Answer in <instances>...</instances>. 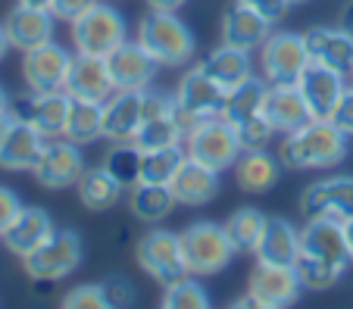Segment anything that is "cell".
<instances>
[{"instance_id": "obj_1", "label": "cell", "mask_w": 353, "mask_h": 309, "mask_svg": "<svg viewBox=\"0 0 353 309\" xmlns=\"http://www.w3.org/2000/svg\"><path fill=\"white\" fill-rule=\"evenodd\" d=\"M347 156V135L332 119H313L279 144L285 169H334Z\"/></svg>"}, {"instance_id": "obj_2", "label": "cell", "mask_w": 353, "mask_h": 309, "mask_svg": "<svg viewBox=\"0 0 353 309\" xmlns=\"http://www.w3.org/2000/svg\"><path fill=\"white\" fill-rule=\"evenodd\" d=\"M138 44L166 69L185 66L194 56V50H197V41H194L191 28L175 13H160V10H150V13L141 19Z\"/></svg>"}, {"instance_id": "obj_3", "label": "cell", "mask_w": 353, "mask_h": 309, "mask_svg": "<svg viewBox=\"0 0 353 309\" xmlns=\"http://www.w3.org/2000/svg\"><path fill=\"white\" fill-rule=\"evenodd\" d=\"M225 87L219 81H213L200 66H194L188 75H181L179 87H175V122L181 125L185 138L203 119L222 116L225 109Z\"/></svg>"}, {"instance_id": "obj_4", "label": "cell", "mask_w": 353, "mask_h": 309, "mask_svg": "<svg viewBox=\"0 0 353 309\" xmlns=\"http://www.w3.org/2000/svg\"><path fill=\"white\" fill-rule=\"evenodd\" d=\"M181 253H185L188 275H216L232 262L238 250L225 235V225L194 222L181 231Z\"/></svg>"}, {"instance_id": "obj_5", "label": "cell", "mask_w": 353, "mask_h": 309, "mask_svg": "<svg viewBox=\"0 0 353 309\" xmlns=\"http://www.w3.org/2000/svg\"><path fill=\"white\" fill-rule=\"evenodd\" d=\"M185 150L191 160L203 162V166L216 169V172H225V169H234L238 156L244 153L238 141V128L232 125L222 116H213V119H203L191 135L185 138Z\"/></svg>"}, {"instance_id": "obj_6", "label": "cell", "mask_w": 353, "mask_h": 309, "mask_svg": "<svg viewBox=\"0 0 353 309\" xmlns=\"http://www.w3.org/2000/svg\"><path fill=\"white\" fill-rule=\"evenodd\" d=\"M72 25V41L79 54L110 56L119 44H125V16L110 3H94L88 13H81Z\"/></svg>"}, {"instance_id": "obj_7", "label": "cell", "mask_w": 353, "mask_h": 309, "mask_svg": "<svg viewBox=\"0 0 353 309\" xmlns=\"http://www.w3.org/2000/svg\"><path fill=\"white\" fill-rule=\"evenodd\" d=\"M263 78L269 85H300V75L310 69L307 38L297 32H272L263 41Z\"/></svg>"}, {"instance_id": "obj_8", "label": "cell", "mask_w": 353, "mask_h": 309, "mask_svg": "<svg viewBox=\"0 0 353 309\" xmlns=\"http://www.w3.org/2000/svg\"><path fill=\"white\" fill-rule=\"evenodd\" d=\"M22 262H26V275L34 281H60L81 266V237L69 228H60Z\"/></svg>"}, {"instance_id": "obj_9", "label": "cell", "mask_w": 353, "mask_h": 309, "mask_svg": "<svg viewBox=\"0 0 353 309\" xmlns=\"http://www.w3.org/2000/svg\"><path fill=\"white\" fill-rule=\"evenodd\" d=\"M134 256H138V266L147 272V275L160 281L163 288L179 278L188 275L185 266V253H181V235L166 228H150L134 247Z\"/></svg>"}, {"instance_id": "obj_10", "label": "cell", "mask_w": 353, "mask_h": 309, "mask_svg": "<svg viewBox=\"0 0 353 309\" xmlns=\"http://www.w3.org/2000/svg\"><path fill=\"white\" fill-rule=\"evenodd\" d=\"M69 103H72V97L66 91H44V94L28 91V94L10 100V119L28 122V125H34L50 141V138L66 135Z\"/></svg>"}, {"instance_id": "obj_11", "label": "cell", "mask_w": 353, "mask_h": 309, "mask_svg": "<svg viewBox=\"0 0 353 309\" xmlns=\"http://www.w3.org/2000/svg\"><path fill=\"white\" fill-rule=\"evenodd\" d=\"M300 215L303 219H353V178L350 175H332L313 182L300 194Z\"/></svg>"}, {"instance_id": "obj_12", "label": "cell", "mask_w": 353, "mask_h": 309, "mask_svg": "<svg viewBox=\"0 0 353 309\" xmlns=\"http://www.w3.org/2000/svg\"><path fill=\"white\" fill-rule=\"evenodd\" d=\"M300 278L294 266H272V262L256 259L250 281H247V297L260 309H285L300 297Z\"/></svg>"}, {"instance_id": "obj_13", "label": "cell", "mask_w": 353, "mask_h": 309, "mask_svg": "<svg viewBox=\"0 0 353 309\" xmlns=\"http://www.w3.org/2000/svg\"><path fill=\"white\" fill-rule=\"evenodd\" d=\"M32 172L41 188H47V191H66L72 184H79L81 172H85V160H81L79 144L69 141V138L66 141L50 138L44 144V153H41L38 166Z\"/></svg>"}, {"instance_id": "obj_14", "label": "cell", "mask_w": 353, "mask_h": 309, "mask_svg": "<svg viewBox=\"0 0 353 309\" xmlns=\"http://www.w3.org/2000/svg\"><path fill=\"white\" fill-rule=\"evenodd\" d=\"M69 97H81V100H97L107 103L110 97L116 94L113 75H110L107 56H94V54H72V63H69L66 72V85H63Z\"/></svg>"}, {"instance_id": "obj_15", "label": "cell", "mask_w": 353, "mask_h": 309, "mask_svg": "<svg viewBox=\"0 0 353 309\" xmlns=\"http://www.w3.org/2000/svg\"><path fill=\"white\" fill-rule=\"evenodd\" d=\"M69 63H72V54L60 44H54V41H47L34 50H26L22 54V75H26L28 91H38V94L63 91Z\"/></svg>"}, {"instance_id": "obj_16", "label": "cell", "mask_w": 353, "mask_h": 309, "mask_svg": "<svg viewBox=\"0 0 353 309\" xmlns=\"http://www.w3.org/2000/svg\"><path fill=\"white\" fill-rule=\"evenodd\" d=\"M300 247H303V253L332 262L338 269H347L353 262L350 244H347L344 235V222H338V219H310L300 228Z\"/></svg>"}, {"instance_id": "obj_17", "label": "cell", "mask_w": 353, "mask_h": 309, "mask_svg": "<svg viewBox=\"0 0 353 309\" xmlns=\"http://www.w3.org/2000/svg\"><path fill=\"white\" fill-rule=\"evenodd\" d=\"M107 66L116 91H144V87H150L160 63L147 54L138 41H125L107 56Z\"/></svg>"}, {"instance_id": "obj_18", "label": "cell", "mask_w": 353, "mask_h": 309, "mask_svg": "<svg viewBox=\"0 0 353 309\" xmlns=\"http://www.w3.org/2000/svg\"><path fill=\"white\" fill-rule=\"evenodd\" d=\"M263 116L279 135H291V131L313 122V113H310L300 85H269L266 100H263Z\"/></svg>"}, {"instance_id": "obj_19", "label": "cell", "mask_w": 353, "mask_h": 309, "mask_svg": "<svg viewBox=\"0 0 353 309\" xmlns=\"http://www.w3.org/2000/svg\"><path fill=\"white\" fill-rule=\"evenodd\" d=\"M54 19L57 16L50 10H34V7L16 3L7 13V19H3L10 47L26 54V50H34L41 44H47V41H54Z\"/></svg>"}, {"instance_id": "obj_20", "label": "cell", "mask_w": 353, "mask_h": 309, "mask_svg": "<svg viewBox=\"0 0 353 309\" xmlns=\"http://www.w3.org/2000/svg\"><path fill=\"white\" fill-rule=\"evenodd\" d=\"M54 219H50V213L41 206H22L19 215L13 219V225H10L3 235H0V241H3V247L10 250V253L22 256L26 259L28 253H34V250L41 247V244L47 241V237L54 235Z\"/></svg>"}, {"instance_id": "obj_21", "label": "cell", "mask_w": 353, "mask_h": 309, "mask_svg": "<svg viewBox=\"0 0 353 309\" xmlns=\"http://www.w3.org/2000/svg\"><path fill=\"white\" fill-rule=\"evenodd\" d=\"M344 78L347 75L319 66V63H310V69L300 75V91L307 97V107L313 113V119H332L341 94L347 91Z\"/></svg>"}, {"instance_id": "obj_22", "label": "cell", "mask_w": 353, "mask_h": 309, "mask_svg": "<svg viewBox=\"0 0 353 309\" xmlns=\"http://www.w3.org/2000/svg\"><path fill=\"white\" fill-rule=\"evenodd\" d=\"M144 122V91H116L103 103V138L107 141H134Z\"/></svg>"}, {"instance_id": "obj_23", "label": "cell", "mask_w": 353, "mask_h": 309, "mask_svg": "<svg viewBox=\"0 0 353 309\" xmlns=\"http://www.w3.org/2000/svg\"><path fill=\"white\" fill-rule=\"evenodd\" d=\"M307 50H310V60L319 63L325 69H334L341 75H350L353 72V38L344 32V28H325V25H316L310 28L307 34Z\"/></svg>"}, {"instance_id": "obj_24", "label": "cell", "mask_w": 353, "mask_h": 309, "mask_svg": "<svg viewBox=\"0 0 353 309\" xmlns=\"http://www.w3.org/2000/svg\"><path fill=\"white\" fill-rule=\"evenodd\" d=\"M219 175L222 172H216V169H210L188 156L169 188H172L175 200H179L181 206H203V203H213L216 197H219V188H222Z\"/></svg>"}, {"instance_id": "obj_25", "label": "cell", "mask_w": 353, "mask_h": 309, "mask_svg": "<svg viewBox=\"0 0 353 309\" xmlns=\"http://www.w3.org/2000/svg\"><path fill=\"white\" fill-rule=\"evenodd\" d=\"M272 34V22L263 19L256 10L244 7L234 0L222 16V44L238 50H256L263 47V41Z\"/></svg>"}, {"instance_id": "obj_26", "label": "cell", "mask_w": 353, "mask_h": 309, "mask_svg": "<svg viewBox=\"0 0 353 309\" xmlns=\"http://www.w3.org/2000/svg\"><path fill=\"white\" fill-rule=\"evenodd\" d=\"M47 138L41 135L34 125L28 122H16L10 125L7 138L0 144V169H10V172H32L38 166L41 153H44Z\"/></svg>"}, {"instance_id": "obj_27", "label": "cell", "mask_w": 353, "mask_h": 309, "mask_svg": "<svg viewBox=\"0 0 353 309\" xmlns=\"http://www.w3.org/2000/svg\"><path fill=\"white\" fill-rule=\"evenodd\" d=\"M281 178V160L269 150H244L234 162V182L244 194H269Z\"/></svg>"}, {"instance_id": "obj_28", "label": "cell", "mask_w": 353, "mask_h": 309, "mask_svg": "<svg viewBox=\"0 0 353 309\" xmlns=\"http://www.w3.org/2000/svg\"><path fill=\"white\" fill-rule=\"evenodd\" d=\"M256 259L260 262H272V266H294L303 253L300 247V231L294 228L288 219H269L266 231H263L260 244H256Z\"/></svg>"}, {"instance_id": "obj_29", "label": "cell", "mask_w": 353, "mask_h": 309, "mask_svg": "<svg viewBox=\"0 0 353 309\" xmlns=\"http://www.w3.org/2000/svg\"><path fill=\"white\" fill-rule=\"evenodd\" d=\"M175 194L169 184H154V182H138L128 191V209L138 222L157 225L163 219H169V213L175 209Z\"/></svg>"}, {"instance_id": "obj_30", "label": "cell", "mask_w": 353, "mask_h": 309, "mask_svg": "<svg viewBox=\"0 0 353 309\" xmlns=\"http://www.w3.org/2000/svg\"><path fill=\"white\" fill-rule=\"evenodd\" d=\"M266 91H269V81L260 78V75H250V78H244L241 85L228 87L222 119H228L232 125H241V122L260 116L263 100H266Z\"/></svg>"}, {"instance_id": "obj_31", "label": "cell", "mask_w": 353, "mask_h": 309, "mask_svg": "<svg viewBox=\"0 0 353 309\" xmlns=\"http://www.w3.org/2000/svg\"><path fill=\"white\" fill-rule=\"evenodd\" d=\"M75 191H79V200L85 203V209H91V213H107L122 197V184L116 182L103 166L85 169L79 184H75Z\"/></svg>"}, {"instance_id": "obj_32", "label": "cell", "mask_w": 353, "mask_h": 309, "mask_svg": "<svg viewBox=\"0 0 353 309\" xmlns=\"http://www.w3.org/2000/svg\"><path fill=\"white\" fill-rule=\"evenodd\" d=\"M200 69H203V72H207L213 81H219L225 91L254 75V72H250V56H247V50L228 47V44L210 50V54L203 56V63H200Z\"/></svg>"}, {"instance_id": "obj_33", "label": "cell", "mask_w": 353, "mask_h": 309, "mask_svg": "<svg viewBox=\"0 0 353 309\" xmlns=\"http://www.w3.org/2000/svg\"><path fill=\"white\" fill-rule=\"evenodd\" d=\"M63 138L75 141L79 147L103 138V103L72 97V103H69V119H66V135Z\"/></svg>"}, {"instance_id": "obj_34", "label": "cell", "mask_w": 353, "mask_h": 309, "mask_svg": "<svg viewBox=\"0 0 353 309\" xmlns=\"http://www.w3.org/2000/svg\"><path fill=\"white\" fill-rule=\"evenodd\" d=\"M266 222H269V215H263L256 206H241L228 215L225 235L238 253H254L263 231H266Z\"/></svg>"}, {"instance_id": "obj_35", "label": "cell", "mask_w": 353, "mask_h": 309, "mask_svg": "<svg viewBox=\"0 0 353 309\" xmlns=\"http://www.w3.org/2000/svg\"><path fill=\"white\" fill-rule=\"evenodd\" d=\"M141 166H144V150L134 141H119L103 160V169L122 184V191H132L141 182Z\"/></svg>"}, {"instance_id": "obj_36", "label": "cell", "mask_w": 353, "mask_h": 309, "mask_svg": "<svg viewBox=\"0 0 353 309\" xmlns=\"http://www.w3.org/2000/svg\"><path fill=\"white\" fill-rule=\"evenodd\" d=\"M188 160V150L181 144L160 150H147L144 166H141V182H154V184H172V178L179 175L181 162Z\"/></svg>"}, {"instance_id": "obj_37", "label": "cell", "mask_w": 353, "mask_h": 309, "mask_svg": "<svg viewBox=\"0 0 353 309\" xmlns=\"http://www.w3.org/2000/svg\"><path fill=\"white\" fill-rule=\"evenodd\" d=\"M185 141V131L181 125L175 122V113L172 116H157V119H144L134 135V144L141 150H160V147H172V144H181Z\"/></svg>"}, {"instance_id": "obj_38", "label": "cell", "mask_w": 353, "mask_h": 309, "mask_svg": "<svg viewBox=\"0 0 353 309\" xmlns=\"http://www.w3.org/2000/svg\"><path fill=\"white\" fill-rule=\"evenodd\" d=\"M294 272H297L300 284L307 290H332L344 275V269H338L325 259H316L310 253H300V259L294 262Z\"/></svg>"}, {"instance_id": "obj_39", "label": "cell", "mask_w": 353, "mask_h": 309, "mask_svg": "<svg viewBox=\"0 0 353 309\" xmlns=\"http://www.w3.org/2000/svg\"><path fill=\"white\" fill-rule=\"evenodd\" d=\"M163 309H207L210 306V294L203 290V284L197 278L185 275L179 281L166 284V294H163Z\"/></svg>"}, {"instance_id": "obj_40", "label": "cell", "mask_w": 353, "mask_h": 309, "mask_svg": "<svg viewBox=\"0 0 353 309\" xmlns=\"http://www.w3.org/2000/svg\"><path fill=\"white\" fill-rule=\"evenodd\" d=\"M234 128H238V141L244 150H266L269 141L275 138V128L269 125L263 113L254 116V119L241 122V125H234Z\"/></svg>"}, {"instance_id": "obj_41", "label": "cell", "mask_w": 353, "mask_h": 309, "mask_svg": "<svg viewBox=\"0 0 353 309\" xmlns=\"http://www.w3.org/2000/svg\"><path fill=\"white\" fill-rule=\"evenodd\" d=\"M63 309H110L107 284H81L63 297Z\"/></svg>"}, {"instance_id": "obj_42", "label": "cell", "mask_w": 353, "mask_h": 309, "mask_svg": "<svg viewBox=\"0 0 353 309\" xmlns=\"http://www.w3.org/2000/svg\"><path fill=\"white\" fill-rule=\"evenodd\" d=\"M172 113H175V94H166V91H147L144 87V119L172 116Z\"/></svg>"}, {"instance_id": "obj_43", "label": "cell", "mask_w": 353, "mask_h": 309, "mask_svg": "<svg viewBox=\"0 0 353 309\" xmlns=\"http://www.w3.org/2000/svg\"><path fill=\"white\" fill-rule=\"evenodd\" d=\"M238 3H244V7H250V10H256V13L263 16V19H269L272 25H279L281 19L288 16V0H238Z\"/></svg>"}, {"instance_id": "obj_44", "label": "cell", "mask_w": 353, "mask_h": 309, "mask_svg": "<svg viewBox=\"0 0 353 309\" xmlns=\"http://www.w3.org/2000/svg\"><path fill=\"white\" fill-rule=\"evenodd\" d=\"M94 3H100V0H50V13L63 22H75L81 13H88Z\"/></svg>"}, {"instance_id": "obj_45", "label": "cell", "mask_w": 353, "mask_h": 309, "mask_svg": "<svg viewBox=\"0 0 353 309\" xmlns=\"http://www.w3.org/2000/svg\"><path fill=\"white\" fill-rule=\"evenodd\" d=\"M332 122L344 131L347 138H353V85L341 94L338 107H334V113H332Z\"/></svg>"}, {"instance_id": "obj_46", "label": "cell", "mask_w": 353, "mask_h": 309, "mask_svg": "<svg viewBox=\"0 0 353 309\" xmlns=\"http://www.w3.org/2000/svg\"><path fill=\"white\" fill-rule=\"evenodd\" d=\"M19 209H22L19 194L0 184V235H3V231H7L10 225H13V219L19 215Z\"/></svg>"}, {"instance_id": "obj_47", "label": "cell", "mask_w": 353, "mask_h": 309, "mask_svg": "<svg viewBox=\"0 0 353 309\" xmlns=\"http://www.w3.org/2000/svg\"><path fill=\"white\" fill-rule=\"evenodd\" d=\"M107 294H110V306H132L134 303V288L122 278L107 281Z\"/></svg>"}, {"instance_id": "obj_48", "label": "cell", "mask_w": 353, "mask_h": 309, "mask_svg": "<svg viewBox=\"0 0 353 309\" xmlns=\"http://www.w3.org/2000/svg\"><path fill=\"white\" fill-rule=\"evenodd\" d=\"M185 0H147V7L150 10H160V13H175Z\"/></svg>"}, {"instance_id": "obj_49", "label": "cell", "mask_w": 353, "mask_h": 309, "mask_svg": "<svg viewBox=\"0 0 353 309\" xmlns=\"http://www.w3.org/2000/svg\"><path fill=\"white\" fill-rule=\"evenodd\" d=\"M341 28H344V32L353 38V3H347L344 13H341Z\"/></svg>"}, {"instance_id": "obj_50", "label": "cell", "mask_w": 353, "mask_h": 309, "mask_svg": "<svg viewBox=\"0 0 353 309\" xmlns=\"http://www.w3.org/2000/svg\"><path fill=\"white\" fill-rule=\"evenodd\" d=\"M7 50H10V38H7V28H3V22H0V63H3Z\"/></svg>"}, {"instance_id": "obj_51", "label": "cell", "mask_w": 353, "mask_h": 309, "mask_svg": "<svg viewBox=\"0 0 353 309\" xmlns=\"http://www.w3.org/2000/svg\"><path fill=\"white\" fill-rule=\"evenodd\" d=\"M22 7H34V10H50V0H19Z\"/></svg>"}, {"instance_id": "obj_52", "label": "cell", "mask_w": 353, "mask_h": 309, "mask_svg": "<svg viewBox=\"0 0 353 309\" xmlns=\"http://www.w3.org/2000/svg\"><path fill=\"white\" fill-rule=\"evenodd\" d=\"M10 125H13V119H10V113H7V116H0V144H3V138H7Z\"/></svg>"}, {"instance_id": "obj_53", "label": "cell", "mask_w": 353, "mask_h": 309, "mask_svg": "<svg viewBox=\"0 0 353 309\" xmlns=\"http://www.w3.org/2000/svg\"><path fill=\"white\" fill-rule=\"evenodd\" d=\"M10 113V97H7V91L0 87V116H7Z\"/></svg>"}, {"instance_id": "obj_54", "label": "cell", "mask_w": 353, "mask_h": 309, "mask_svg": "<svg viewBox=\"0 0 353 309\" xmlns=\"http://www.w3.org/2000/svg\"><path fill=\"white\" fill-rule=\"evenodd\" d=\"M344 235H347V244H350V253H353V219L344 222Z\"/></svg>"}, {"instance_id": "obj_55", "label": "cell", "mask_w": 353, "mask_h": 309, "mask_svg": "<svg viewBox=\"0 0 353 309\" xmlns=\"http://www.w3.org/2000/svg\"><path fill=\"white\" fill-rule=\"evenodd\" d=\"M288 3H303V0H288Z\"/></svg>"}, {"instance_id": "obj_56", "label": "cell", "mask_w": 353, "mask_h": 309, "mask_svg": "<svg viewBox=\"0 0 353 309\" xmlns=\"http://www.w3.org/2000/svg\"><path fill=\"white\" fill-rule=\"evenodd\" d=\"M350 85H353V72H350Z\"/></svg>"}]
</instances>
